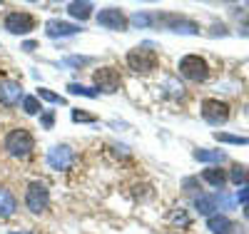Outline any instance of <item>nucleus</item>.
Listing matches in <instances>:
<instances>
[{
    "instance_id": "1",
    "label": "nucleus",
    "mask_w": 249,
    "mask_h": 234,
    "mask_svg": "<svg viewBox=\"0 0 249 234\" xmlns=\"http://www.w3.org/2000/svg\"><path fill=\"white\" fill-rule=\"evenodd\" d=\"M3 147L5 152L15 160H28L35 150V137L30 135V130H25V127H15V130H10L3 140Z\"/></svg>"
},
{
    "instance_id": "2",
    "label": "nucleus",
    "mask_w": 249,
    "mask_h": 234,
    "mask_svg": "<svg viewBox=\"0 0 249 234\" xmlns=\"http://www.w3.org/2000/svg\"><path fill=\"white\" fill-rule=\"evenodd\" d=\"M157 53L150 48V45H137L127 53V68L137 75H147L157 68Z\"/></svg>"
},
{
    "instance_id": "3",
    "label": "nucleus",
    "mask_w": 249,
    "mask_h": 234,
    "mask_svg": "<svg viewBox=\"0 0 249 234\" xmlns=\"http://www.w3.org/2000/svg\"><path fill=\"white\" fill-rule=\"evenodd\" d=\"M25 207L33 212V215H45L48 207H50V189L45 182H30L25 189Z\"/></svg>"
},
{
    "instance_id": "4",
    "label": "nucleus",
    "mask_w": 249,
    "mask_h": 234,
    "mask_svg": "<svg viewBox=\"0 0 249 234\" xmlns=\"http://www.w3.org/2000/svg\"><path fill=\"white\" fill-rule=\"evenodd\" d=\"M177 70H179L182 77L192 80V82H204L207 77H210V65H207V60L199 57V55H184L179 60Z\"/></svg>"
},
{
    "instance_id": "5",
    "label": "nucleus",
    "mask_w": 249,
    "mask_h": 234,
    "mask_svg": "<svg viewBox=\"0 0 249 234\" xmlns=\"http://www.w3.org/2000/svg\"><path fill=\"white\" fill-rule=\"evenodd\" d=\"M92 82H95V90L97 92H105V95H112L120 90V85H122V77H120V70L117 68H97L92 72Z\"/></svg>"
},
{
    "instance_id": "6",
    "label": "nucleus",
    "mask_w": 249,
    "mask_h": 234,
    "mask_svg": "<svg viewBox=\"0 0 249 234\" xmlns=\"http://www.w3.org/2000/svg\"><path fill=\"white\" fill-rule=\"evenodd\" d=\"M95 20H97L100 28L112 30V33H122V30H127V25H130V18L124 15L120 8H102Z\"/></svg>"
},
{
    "instance_id": "7",
    "label": "nucleus",
    "mask_w": 249,
    "mask_h": 234,
    "mask_svg": "<svg viewBox=\"0 0 249 234\" xmlns=\"http://www.w3.org/2000/svg\"><path fill=\"white\" fill-rule=\"evenodd\" d=\"M202 117L207 125H212V127H219L224 125L227 120H230V105L222 102V100H204L202 102Z\"/></svg>"
},
{
    "instance_id": "8",
    "label": "nucleus",
    "mask_w": 249,
    "mask_h": 234,
    "mask_svg": "<svg viewBox=\"0 0 249 234\" xmlns=\"http://www.w3.org/2000/svg\"><path fill=\"white\" fill-rule=\"evenodd\" d=\"M5 30L13 35H28L35 30V18L25 10H10L5 15Z\"/></svg>"
},
{
    "instance_id": "9",
    "label": "nucleus",
    "mask_w": 249,
    "mask_h": 234,
    "mask_svg": "<svg viewBox=\"0 0 249 234\" xmlns=\"http://www.w3.org/2000/svg\"><path fill=\"white\" fill-rule=\"evenodd\" d=\"M75 162V150L70 144H55L48 152V167L55 172H68Z\"/></svg>"
},
{
    "instance_id": "10",
    "label": "nucleus",
    "mask_w": 249,
    "mask_h": 234,
    "mask_svg": "<svg viewBox=\"0 0 249 234\" xmlns=\"http://www.w3.org/2000/svg\"><path fill=\"white\" fill-rule=\"evenodd\" d=\"M155 23H162L164 28L172 30V33L199 35V25L195 23V20H187V18H182V15H172V13H167V15H157V18H155Z\"/></svg>"
},
{
    "instance_id": "11",
    "label": "nucleus",
    "mask_w": 249,
    "mask_h": 234,
    "mask_svg": "<svg viewBox=\"0 0 249 234\" xmlns=\"http://www.w3.org/2000/svg\"><path fill=\"white\" fill-rule=\"evenodd\" d=\"M77 33H82V28L75 25V23H68V20L53 18V20H48V23H45V35L53 37V40H57V37H72Z\"/></svg>"
},
{
    "instance_id": "12",
    "label": "nucleus",
    "mask_w": 249,
    "mask_h": 234,
    "mask_svg": "<svg viewBox=\"0 0 249 234\" xmlns=\"http://www.w3.org/2000/svg\"><path fill=\"white\" fill-rule=\"evenodd\" d=\"M23 85L15 82V80H3L0 82V105L5 108H15V105L23 100Z\"/></svg>"
},
{
    "instance_id": "13",
    "label": "nucleus",
    "mask_w": 249,
    "mask_h": 234,
    "mask_svg": "<svg viewBox=\"0 0 249 234\" xmlns=\"http://www.w3.org/2000/svg\"><path fill=\"white\" fill-rule=\"evenodd\" d=\"M18 212V199L8 187H0V219H8Z\"/></svg>"
},
{
    "instance_id": "14",
    "label": "nucleus",
    "mask_w": 249,
    "mask_h": 234,
    "mask_svg": "<svg viewBox=\"0 0 249 234\" xmlns=\"http://www.w3.org/2000/svg\"><path fill=\"white\" fill-rule=\"evenodd\" d=\"M207 229H210L212 234H230V229H234V224L224 215H212L210 219H207Z\"/></svg>"
},
{
    "instance_id": "15",
    "label": "nucleus",
    "mask_w": 249,
    "mask_h": 234,
    "mask_svg": "<svg viewBox=\"0 0 249 234\" xmlns=\"http://www.w3.org/2000/svg\"><path fill=\"white\" fill-rule=\"evenodd\" d=\"M202 180H204L207 184H212V187L222 189L230 177H227V172H224V169H219V167H207L204 172H202Z\"/></svg>"
},
{
    "instance_id": "16",
    "label": "nucleus",
    "mask_w": 249,
    "mask_h": 234,
    "mask_svg": "<svg viewBox=\"0 0 249 234\" xmlns=\"http://www.w3.org/2000/svg\"><path fill=\"white\" fill-rule=\"evenodd\" d=\"M92 10H95V5L92 3H85V0H75V3H70L68 5V13H70V18H75V20H80V23H85V20L92 15Z\"/></svg>"
},
{
    "instance_id": "17",
    "label": "nucleus",
    "mask_w": 249,
    "mask_h": 234,
    "mask_svg": "<svg viewBox=\"0 0 249 234\" xmlns=\"http://www.w3.org/2000/svg\"><path fill=\"white\" fill-rule=\"evenodd\" d=\"M217 197L214 195H199L197 199H195V209L199 212L202 217H212V212L217 209Z\"/></svg>"
},
{
    "instance_id": "18",
    "label": "nucleus",
    "mask_w": 249,
    "mask_h": 234,
    "mask_svg": "<svg viewBox=\"0 0 249 234\" xmlns=\"http://www.w3.org/2000/svg\"><path fill=\"white\" fill-rule=\"evenodd\" d=\"M192 157L197 160V162H212V164H219V162H224V152H219V150H204V147H199V150H195L192 152Z\"/></svg>"
},
{
    "instance_id": "19",
    "label": "nucleus",
    "mask_w": 249,
    "mask_h": 234,
    "mask_svg": "<svg viewBox=\"0 0 249 234\" xmlns=\"http://www.w3.org/2000/svg\"><path fill=\"white\" fill-rule=\"evenodd\" d=\"M68 92L70 95H80V97H88V100H95L100 95L95 88H85V85H80V82H70L68 85Z\"/></svg>"
},
{
    "instance_id": "20",
    "label": "nucleus",
    "mask_w": 249,
    "mask_h": 234,
    "mask_svg": "<svg viewBox=\"0 0 249 234\" xmlns=\"http://www.w3.org/2000/svg\"><path fill=\"white\" fill-rule=\"evenodd\" d=\"M23 112L25 115H40L43 112V105H40L37 95H25L23 97Z\"/></svg>"
},
{
    "instance_id": "21",
    "label": "nucleus",
    "mask_w": 249,
    "mask_h": 234,
    "mask_svg": "<svg viewBox=\"0 0 249 234\" xmlns=\"http://www.w3.org/2000/svg\"><path fill=\"white\" fill-rule=\"evenodd\" d=\"M130 23L135 28H150V25H155V15H150L147 10H140V13H135L130 18Z\"/></svg>"
},
{
    "instance_id": "22",
    "label": "nucleus",
    "mask_w": 249,
    "mask_h": 234,
    "mask_svg": "<svg viewBox=\"0 0 249 234\" xmlns=\"http://www.w3.org/2000/svg\"><path fill=\"white\" fill-rule=\"evenodd\" d=\"M37 100H48V102H53V105H65V102H68L62 95H57V92H53V90H48V88H40V90H37Z\"/></svg>"
},
{
    "instance_id": "23",
    "label": "nucleus",
    "mask_w": 249,
    "mask_h": 234,
    "mask_svg": "<svg viewBox=\"0 0 249 234\" xmlns=\"http://www.w3.org/2000/svg\"><path fill=\"white\" fill-rule=\"evenodd\" d=\"M230 180H232L234 184H244V182L249 180V169H247L244 164H234L232 172H230Z\"/></svg>"
},
{
    "instance_id": "24",
    "label": "nucleus",
    "mask_w": 249,
    "mask_h": 234,
    "mask_svg": "<svg viewBox=\"0 0 249 234\" xmlns=\"http://www.w3.org/2000/svg\"><path fill=\"white\" fill-rule=\"evenodd\" d=\"M217 142H227V144H249V137H239V135H227V132H214Z\"/></svg>"
},
{
    "instance_id": "25",
    "label": "nucleus",
    "mask_w": 249,
    "mask_h": 234,
    "mask_svg": "<svg viewBox=\"0 0 249 234\" xmlns=\"http://www.w3.org/2000/svg\"><path fill=\"white\" fill-rule=\"evenodd\" d=\"M40 125H43V130H53V125H55V112H53V110L40 112Z\"/></svg>"
},
{
    "instance_id": "26",
    "label": "nucleus",
    "mask_w": 249,
    "mask_h": 234,
    "mask_svg": "<svg viewBox=\"0 0 249 234\" xmlns=\"http://www.w3.org/2000/svg\"><path fill=\"white\" fill-rule=\"evenodd\" d=\"M72 122H97V117L82 112V110H72Z\"/></svg>"
},
{
    "instance_id": "27",
    "label": "nucleus",
    "mask_w": 249,
    "mask_h": 234,
    "mask_svg": "<svg viewBox=\"0 0 249 234\" xmlns=\"http://www.w3.org/2000/svg\"><path fill=\"white\" fill-rule=\"evenodd\" d=\"M237 202L239 204H249V184H242L237 189Z\"/></svg>"
},
{
    "instance_id": "28",
    "label": "nucleus",
    "mask_w": 249,
    "mask_h": 234,
    "mask_svg": "<svg viewBox=\"0 0 249 234\" xmlns=\"http://www.w3.org/2000/svg\"><path fill=\"white\" fill-rule=\"evenodd\" d=\"M172 222H175V224H182V227H190V217L184 215V209L175 212V215H172Z\"/></svg>"
},
{
    "instance_id": "29",
    "label": "nucleus",
    "mask_w": 249,
    "mask_h": 234,
    "mask_svg": "<svg viewBox=\"0 0 249 234\" xmlns=\"http://www.w3.org/2000/svg\"><path fill=\"white\" fill-rule=\"evenodd\" d=\"M65 62L68 65H88V62H92V57H68Z\"/></svg>"
},
{
    "instance_id": "30",
    "label": "nucleus",
    "mask_w": 249,
    "mask_h": 234,
    "mask_svg": "<svg viewBox=\"0 0 249 234\" xmlns=\"http://www.w3.org/2000/svg\"><path fill=\"white\" fill-rule=\"evenodd\" d=\"M195 187H197V180H195V177H187V180L182 182V189H184V192H195Z\"/></svg>"
},
{
    "instance_id": "31",
    "label": "nucleus",
    "mask_w": 249,
    "mask_h": 234,
    "mask_svg": "<svg viewBox=\"0 0 249 234\" xmlns=\"http://www.w3.org/2000/svg\"><path fill=\"white\" fill-rule=\"evenodd\" d=\"M37 48V42L35 40H28V42H23V48H20V50H25V53H33Z\"/></svg>"
},
{
    "instance_id": "32",
    "label": "nucleus",
    "mask_w": 249,
    "mask_h": 234,
    "mask_svg": "<svg viewBox=\"0 0 249 234\" xmlns=\"http://www.w3.org/2000/svg\"><path fill=\"white\" fill-rule=\"evenodd\" d=\"M239 33H242V35H249V23H247V25H244V28H242Z\"/></svg>"
},
{
    "instance_id": "33",
    "label": "nucleus",
    "mask_w": 249,
    "mask_h": 234,
    "mask_svg": "<svg viewBox=\"0 0 249 234\" xmlns=\"http://www.w3.org/2000/svg\"><path fill=\"white\" fill-rule=\"evenodd\" d=\"M244 219L249 222V204H247V209H244Z\"/></svg>"
},
{
    "instance_id": "34",
    "label": "nucleus",
    "mask_w": 249,
    "mask_h": 234,
    "mask_svg": "<svg viewBox=\"0 0 249 234\" xmlns=\"http://www.w3.org/2000/svg\"><path fill=\"white\" fill-rule=\"evenodd\" d=\"M10 234H30V232H10Z\"/></svg>"
}]
</instances>
